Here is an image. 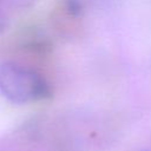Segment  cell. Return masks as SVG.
I'll return each instance as SVG.
<instances>
[{"label":"cell","instance_id":"6da1fadb","mask_svg":"<svg viewBox=\"0 0 151 151\" xmlns=\"http://www.w3.org/2000/svg\"><path fill=\"white\" fill-rule=\"evenodd\" d=\"M0 93L14 104H27L50 98L51 87L37 71L14 61H1Z\"/></svg>","mask_w":151,"mask_h":151},{"label":"cell","instance_id":"3957f363","mask_svg":"<svg viewBox=\"0 0 151 151\" xmlns=\"http://www.w3.org/2000/svg\"><path fill=\"white\" fill-rule=\"evenodd\" d=\"M144 151H151V150H144Z\"/></svg>","mask_w":151,"mask_h":151},{"label":"cell","instance_id":"7a4b0ae2","mask_svg":"<svg viewBox=\"0 0 151 151\" xmlns=\"http://www.w3.org/2000/svg\"><path fill=\"white\" fill-rule=\"evenodd\" d=\"M4 25H5V21H4V18H2V15H1V12H0V32L2 31Z\"/></svg>","mask_w":151,"mask_h":151}]
</instances>
